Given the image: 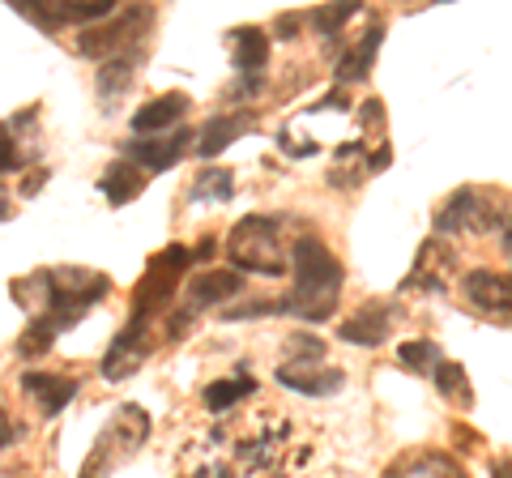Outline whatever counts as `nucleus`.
I'll use <instances>...</instances> for the list:
<instances>
[{
  "instance_id": "f03ea898",
  "label": "nucleus",
  "mask_w": 512,
  "mask_h": 478,
  "mask_svg": "<svg viewBox=\"0 0 512 478\" xmlns=\"http://www.w3.org/2000/svg\"><path fill=\"white\" fill-rule=\"evenodd\" d=\"M227 257L235 269L244 274H265V278H282L286 274V257H282V239H278V222L248 214L231 227L227 239Z\"/></svg>"
},
{
  "instance_id": "ea45409f",
  "label": "nucleus",
  "mask_w": 512,
  "mask_h": 478,
  "mask_svg": "<svg viewBox=\"0 0 512 478\" xmlns=\"http://www.w3.org/2000/svg\"><path fill=\"white\" fill-rule=\"evenodd\" d=\"M504 248H508V252H512V218H508V222H504Z\"/></svg>"
},
{
  "instance_id": "7ed1b4c3",
  "label": "nucleus",
  "mask_w": 512,
  "mask_h": 478,
  "mask_svg": "<svg viewBox=\"0 0 512 478\" xmlns=\"http://www.w3.org/2000/svg\"><path fill=\"white\" fill-rule=\"evenodd\" d=\"M504 222V205L495 201L483 188H457L448 205L436 214V231L440 235H470V239H483L491 231H500Z\"/></svg>"
},
{
  "instance_id": "58836bf2",
  "label": "nucleus",
  "mask_w": 512,
  "mask_h": 478,
  "mask_svg": "<svg viewBox=\"0 0 512 478\" xmlns=\"http://www.w3.org/2000/svg\"><path fill=\"white\" fill-rule=\"evenodd\" d=\"M495 474H504V478H512V461H495Z\"/></svg>"
},
{
  "instance_id": "cd10ccee",
  "label": "nucleus",
  "mask_w": 512,
  "mask_h": 478,
  "mask_svg": "<svg viewBox=\"0 0 512 478\" xmlns=\"http://www.w3.org/2000/svg\"><path fill=\"white\" fill-rule=\"evenodd\" d=\"M427 470L457 474V461L453 457H440V453H419V457H406L402 466H397V474H427Z\"/></svg>"
},
{
  "instance_id": "4c0bfd02",
  "label": "nucleus",
  "mask_w": 512,
  "mask_h": 478,
  "mask_svg": "<svg viewBox=\"0 0 512 478\" xmlns=\"http://www.w3.org/2000/svg\"><path fill=\"white\" fill-rule=\"evenodd\" d=\"M9 210H13V205H9V193H5V188H0V222L9 218Z\"/></svg>"
},
{
  "instance_id": "7c9ffc66",
  "label": "nucleus",
  "mask_w": 512,
  "mask_h": 478,
  "mask_svg": "<svg viewBox=\"0 0 512 478\" xmlns=\"http://www.w3.org/2000/svg\"><path fill=\"white\" fill-rule=\"evenodd\" d=\"M274 35H278V39H286V43L299 39V18H295V13H282V18L274 22Z\"/></svg>"
},
{
  "instance_id": "20e7f679",
  "label": "nucleus",
  "mask_w": 512,
  "mask_h": 478,
  "mask_svg": "<svg viewBox=\"0 0 512 478\" xmlns=\"http://www.w3.org/2000/svg\"><path fill=\"white\" fill-rule=\"evenodd\" d=\"M146 432H150V414L141 410V406H120L116 423H111L107 432L99 436V449H94V457L86 461V474L111 466V461H128V457L141 449Z\"/></svg>"
},
{
  "instance_id": "e433bc0d",
  "label": "nucleus",
  "mask_w": 512,
  "mask_h": 478,
  "mask_svg": "<svg viewBox=\"0 0 512 478\" xmlns=\"http://www.w3.org/2000/svg\"><path fill=\"white\" fill-rule=\"evenodd\" d=\"M457 449H474V432H461V427H457Z\"/></svg>"
},
{
  "instance_id": "a211bd4d",
  "label": "nucleus",
  "mask_w": 512,
  "mask_h": 478,
  "mask_svg": "<svg viewBox=\"0 0 512 478\" xmlns=\"http://www.w3.org/2000/svg\"><path fill=\"white\" fill-rule=\"evenodd\" d=\"M380 43H384V26H372V30L363 35V43L338 65V82H363V77L372 73V60H376V52H380Z\"/></svg>"
},
{
  "instance_id": "9b49d317",
  "label": "nucleus",
  "mask_w": 512,
  "mask_h": 478,
  "mask_svg": "<svg viewBox=\"0 0 512 478\" xmlns=\"http://www.w3.org/2000/svg\"><path fill=\"white\" fill-rule=\"evenodd\" d=\"M278 385L282 389H291V393H308V397H329V393H338L346 385V376L342 368H325V363H316V359H291L286 368H278Z\"/></svg>"
},
{
  "instance_id": "423d86ee",
  "label": "nucleus",
  "mask_w": 512,
  "mask_h": 478,
  "mask_svg": "<svg viewBox=\"0 0 512 478\" xmlns=\"http://www.w3.org/2000/svg\"><path fill=\"white\" fill-rule=\"evenodd\" d=\"M192 265V252L188 248H167V252H158V257L150 261V274L141 278V286L133 291V308L141 312H154L158 304H167V299L175 295V286L184 282V269Z\"/></svg>"
},
{
  "instance_id": "6ab92c4d",
  "label": "nucleus",
  "mask_w": 512,
  "mask_h": 478,
  "mask_svg": "<svg viewBox=\"0 0 512 478\" xmlns=\"http://www.w3.org/2000/svg\"><path fill=\"white\" fill-rule=\"evenodd\" d=\"M116 13V0H56V22L64 26H90Z\"/></svg>"
},
{
  "instance_id": "c9c22d12",
  "label": "nucleus",
  "mask_w": 512,
  "mask_h": 478,
  "mask_svg": "<svg viewBox=\"0 0 512 478\" xmlns=\"http://www.w3.org/2000/svg\"><path fill=\"white\" fill-rule=\"evenodd\" d=\"M13 440V423H9V414L0 410V449H5V444Z\"/></svg>"
},
{
  "instance_id": "9d476101",
  "label": "nucleus",
  "mask_w": 512,
  "mask_h": 478,
  "mask_svg": "<svg viewBox=\"0 0 512 478\" xmlns=\"http://www.w3.org/2000/svg\"><path fill=\"white\" fill-rule=\"evenodd\" d=\"M453 252H448L440 239H427V244L419 248V261H414V269L406 274L402 291H427V295H440L448 278H453Z\"/></svg>"
},
{
  "instance_id": "2eb2a0df",
  "label": "nucleus",
  "mask_w": 512,
  "mask_h": 478,
  "mask_svg": "<svg viewBox=\"0 0 512 478\" xmlns=\"http://www.w3.org/2000/svg\"><path fill=\"white\" fill-rule=\"evenodd\" d=\"M231 60L239 73H261L269 60V35L261 26H235L231 30Z\"/></svg>"
},
{
  "instance_id": "f704fd0d",
  "label": "nucleus",
  "mask_w": 512,
  "mask_h": 478,
  "mask_svg": "<svg viewBox=\"0 0 512 478\" xmlns=\"http://www.w3.org/2000/svg\"><path fill=\"white\" fill-rule=\"evenodd\" d=\"M43 180H47V171H35V175H30V180L22 184V193L30 197V193H39V188H43Z\"/></svg>"
},
{
  "instance_id": "aec40b11",
  "label": "nucleus",
  "mask_w": 512,
  "mask_h": 478,
  "mask_svg": "<svg viewBox=\"0 0 512 478\" xmlns=\"http://www.w3.org/2000/svg\"><path fill=\"white\" fill-rule=\"evenodd\" d=\"M252 393H256V380H252V376H235V380H214V385L205 389V410L222 414V410H231L235 402H244V397H252Z\"/></svg>"
},
{
  "instance_id": "bb28decb",
  "label": "nucleus",
  "mask_w": 512,
  "mask_h": 478,
  "mask_svg": "<svg viewBox=\"0 0 512 478\" xmlns=\"http://www.w3.org/2000/svg\"><path fill=\"white\" fill-rule=\"evenodd\" d=\"M5 5H13L22 18H30V22L43 26V30H60V22H56V0H5Z\"/></svg>"
},
{
  "instance_id": "4468645a",
  "label": "nucleus",
  "mask_w": 512,
  "mask_h": 478,
  "mask_svg": "<svg viewBox=\"0 0 512 478\" xmlns=\"http://www.w3.org/2000/svg\"><path fill=\"white\" fill-rule=\"evenodd\" d=\"M22 389L30 397H39V410L43 414H60L77 397V380H69V376H47V372H26L22 376Z\"/></svg>"
},
{
  "instance_id": "6e6552de",
  "label": "nucleus",
  "mask_w": 512,
  "mask_h": 478,
  "mask_svg": "<svg viewBox=\"0 0 512 478\" xmlns=\"http://www.w3.org/2000/svg\"><path fill=\"white\" fill-rule=\"evenodd\" d=\"M397 312L402 308H397L393 299H372V304L359 308V316H350V321L338 329V338L350 342V346H380L384 338H389Z\"/></svg>"
},
{
  "instance_id": "72a5a7b5",
  "label": "nucleus",
  "mask_w": 512,
  "mask_h": 478,
  "mask_svg": "<svg viewBox=\"0 0 512 478\" xmlns=\"http://www.w3.org/2000/svg\"><path fill=\"white\" fill-rule=\"evenodd\" d=\"M389 163H393V146H380L372 158H367V171H384Z\"/></svg>"
},
{
  "instance_id": "ddd939ff",
  "label": "nucleus",
  "mask_w": 512,
  "mask_h": 478,
  "mask_svg": "<svg viewBox=\"0 0 512 478\" xmlns=\"http://www.w3.org/2000/svg\"><path fill=\"white\" fill-rule=\"evenodd\" d=\"M252 129H256V111H231V116H214L201 129V137H197V154L201 158H218L222 150L231 146V141H239V137L252 133Z\"/></svg>"
},
{
  "instance_id": "c756f323",
  "label": "nucleus",
  "mask_w": 512,
  "mask_h": 478,
  "mask_svg": "<svg viewBox=\"0 0 512 478\" xmlns=\"http://www.w3.org/2000/svg\"><path fill=\"white\" fill-rule=\"evenodd\" d=\"M5 171H18V146H13V133L0 124V175Z\"/></svg>"
},
{
  "instance_id": "473e14b6",
  "label": "nucleus",
  "mask_w": 512,
  "mask_h": 478,
  "mask_svg": "<svg viewBox=\"0 0 512 478\" xmlns=\"http://www.w3.org/2000/svg\"><path fill=\"white\" fill-rule=\"evenodd\" d=\"M380 120H384L380 99H367V103H363V111H359V124H380Z\"/></svg>"
},
{
  "instance_id": "4be33fe9",
  "label": "nucleus",
  "mask_w": 512,
  "mask_h": 478,
  "mask_svg": "<svg viewBox=\"0 0 512 478\" xmlns=\"http://www.w3.org/2000/svg\"><path fill=\"white\" fill-rule=\"evenodd\" d=\"M133 73H137V56H128V52L107 56V65L99 69V94L111 99L116 90H124L128 82H133Z\"/></svg>"
},
{
  "instance_id": "a878e982",
  "label": "nucleus",
  "mask_w": 512,
  "mask_h": 478,
  "mask_svg": "<svg viewBox=\"0 0 512 478\" xmlns=\"http://www.w3.org/2000/svg\"><path fill=\"white\" fill-rule=\"evenodd\" d=\"M359 9H363V0H333V5H325V9L312 13V22H316L320 35H338V30H342L350 18H355Z\"/></svg>"
},
{
  "instance_id": "f257e3e1",
  "label": "nucleus",
  "mask_w": 512,
  "mask_h": 478,
  "mask_svg": "<svg viewBox=\"0 0 512 478\" xmlns=\"http://www.w3.org/2000/svg\"><path fill=\"white\" fill-rule=\"evenodd\" d=\"M291 274H295V291L291 299H282L278 312L303 316V321H325L338 308V291H342V261L312 235H299L291 248Z\"/></svg>"
},
{
  "instance_id": "412c9836",
  "label": "nucleus",
  "mask_w": 512,
  "mask_h": 478,
  "mask_svg": "<svg viewBox=\"0 0 512 478\" xmlns=\"http://www.w3.org/2000/svg\"><path fill=\"white\" fill-rule=\"evenodd\" d=\"M56 333H60V325H56V316H52V312L35 316V321L26 325L22 342H18V355H22V359H35V355H43V350H52Z\"/></svg>"
},
{
  "instance_id": "f8f14e48",
  "label": "nucleus",
  "mask_w": 512,
  "mask_h": 478,
  "mask_svg": "<svg viewBox=\"0 0 512 478\" xmlns=\"http://www.w3.org/2000/svg\"><path fill=\"white\" fill-rule=\"evenodd\" d=\"M239 286H244V274L239 269H201V274L188 278V308H214L222 299H231Z\"/></svg>"
},
{
  "instance_id": "1a4fd4ad",
  "label": "nucleus",
  "mask_w": 512,
  "mask_h": 478,
  "mask_svg": "<svg viewBox=\"0 0 512 478\" xmlns=\"http://www.w3.org/2000/svg\"><path fill=\"white\" fill-rule=\"evenodd\" d=\"M184 150H188V133H171V137H163V133H137L124 146V158H133L137 167H146V171L158 175V171H171L175 163H180Z\"/></svg>"
},
{
  "instance_id": "c85d7f7f",
  "label": "nucleus",
  "mask_w": 512,
  "mask_h": 478,
  "mask_svg": "<svg viewBox=\"0 0 512 478\" xmlns=\"http://www.w3.org/2000/svg\"><path fill=\"white\" fill-rule=\"evenodd\" d=\"M286 355L291 359H325V342L312 338V333H291V338H286Z\"/></svg>"
},
{
  "instance_id": "5701e85b",
  "label": "nucleus",
  "mask_w": 512,
  "mask_h": 478,
  "mask_svg": "<svg viewBox=\"0 0 512 478\" xmlns=\"http://www.w3.org/2000/svg\"><path fill=\"white\" fill-rule=\"evenodd\" d=\"M231 188H235V180L227 167H205L197 175V184H192V201H227Z\"/></svg>"
},
{
  "instance_id": "39448f33",
  "label": "nucleus",
  "mask_w": 512,
  "mask_h": 478,
  "mask_svg": "<svg viewBox=\"0 0 512 478\" xmlns=\"http://www.w3.org/2000/svg\"><path fill=\"white\" fill-rule=\"evenodd\" d=\"M150 22H154L150 9H128V13H120V22H107V26H99V30H82L77 47H82V56H90V60L120 56V52H128V47H133L141 35H146Z\"/></svg>"
},
{
  "instance_id": "f3484780",
  "label": "nucleus",
  "mask_w": 512,
  "mask_h": 478,
  "mask_svg": "<svg viewBox=\"0 0 512 478\" xmlns=\"http://www.w3.org/2000/svg\"><path fill=\"white\" fill-rule=\"evenodd\" d=\"M99 188H103V197H107L111 205H128L133 197H141V188H146V175H141V171L133 167V158H128V163H111V167L103 171Z\"/></svg>"
},
{
  "instance_id": "0eeeda50",
  "label": "nucleus",
  "mask_w": 512,
  "mask_h": 478,
  "mask_svg": "<svg viewBox=\"0 0 512 478\" xmlns=\"http://www.w3.org/2000/svg\"><path fill=\"white\" fill-rule=\"evenodd\" d=\"M461 295H466V304L478 316L512 325V278L495 274V269H470V274L461 278Z\"/></svg>"
},
{
  "instance_id": "393cba45",
  "label": "nucleus",
  "mask_w": 512,
  "mask_h": 478,
  "mask_svg": "<svg viewBox=\"0 0 512 478\" xmlns=\"http://www.w3.org/2000/svg\"><path fill=\"white\" fill-rule=\"evenodd\" d=\"M431 380H436V389L444 393V397H461V402H474V397H470V380H466V368H457V363H436V368H431L427 372Z\"/></svg>"
},
{
  "instance_id": "a19ab883",
  "label": "nucleus",
  "mask_w": 512,
  "mask_h": 478,
  "mask_svg": "<svg viewBox=\"0 0 512 478\" xmlns=\"http://www.w3.org/2000/svg\"><path fill=\"white\" fill-rule=\"evenodd\" d=\"M440 5H444V0H440Z\"/></svg>"
},
{
  "instance_id": "dca6fc26",
  "label": "nucleus",
  "mask_w": 512,
  "mask_h": 478,
  "mask_svg": "<svg viewBox=\"0 0 512 478\" xmlns=\"http://www.w3.org/2000/svg\"><path fill=\"white\" fill-rule=\"evenodd\" d=\"M184 111H188V94H163V99L146 103L133 116V133H163L184 120Z\"/></svg>"
},
{
  "instance_id": "2f4dec72",
  "label": "nucleus",
  "mask_w": 512,
  "mask_h": 478,
  "mask_svg": "<svg viewBox=\"0 0 512 478\" xmlns=\"http://www.w3.org/2000/svg\"><path fill=\"white\" fill-rule=\"evenodd\" d=\"M239 99H252V94H261V73H244V82L235 86Z\"/></svg>"
},
{
  "instance_id": "b1692460",
  "label": "nucleus",
  "mask_w": 512,
  "mask_h": 478,
  "mask_svg": "<svg viewBox=\"0 0 512 478\" xmlns=\"http://www.w3.org/2000/svg\"><path fill=\"white\" fill-rule=\"evenodd\" d=\"M397 363L402 368H410V372H431L440 363V346L436 342H427V338H414V342H402L397 346Z\"/></svg>"
}]
</instances>
